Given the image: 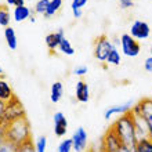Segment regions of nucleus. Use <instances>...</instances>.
<instances>
[{"label":"nucleus","mask_w":152,"mask_h":152,"mask_svg":"<svg viewBox=\"0 0 152 152\" xmlns=\"http://www.w3.org/2000/svg\"><path fill=\"white\" fill-rule=\"evenodd\" d=\"M112 130L116 133V136L119 137L120 142L123 147L130 148L134 151V147L137 144V136H136V129H134V120L133 115L130 112L124 113V115L118 116L112 123Z\"/></svg>","instance_id":"1"},{"label":"nucleus","mask_w":152,"mask_h":152,"mask_svg":"<svg viewBox=\"0 0 152 152\" xmlns=\"http://www.w3.org/2000/svg\"><path fill=\"white\" fill-rule=\"evenodd\" d=\"M4 127H6V133H4L6 138L14 142L15 145H21L22 142L32 138L31 126H29V122L26 118L18 119L7 126H4Z\"/></svg>","instance_id":"2"},{"label":"nucleus","mask_w":152,"mask_h":152,"mask_svg":"<svg viewBox=\"0 0 152 152\" xmlns=\"http://www.w3.org/2000/svg\"><path fill=\"white\" fill-rule=\"evenodd\" d=\"M22 118H26V113H25L22 102H21V101L18 100V97L15 96L4 107L3 123H1V126H7V124L12 123V122H15V120L22 119Z\"/></svg>","instance_id":"3"},{"label":"nucleus","mask_w":152,"mask_h":152,"mask_svg":"<svg viewBox=\"0 0 152 152\" xmlns=\"http://www.w3.org/2000/svg\"><path fill=\"white\" fill-rule=\"evenodd\" d=\"M115 47V44L108 36H105V35H101L96 39L94 42V50H93V54H94V58L97 61H100V62H105L107 61V57L111 51H112V48Z\"/></svg>","instance_id":"4"},{"label":"nucleus","mask_w":152,"mask_h":152,"mask_svg":"<svg viewBox=\"0 0 152 152\" xmlns=\"http://www.w3.org/2000/svg\"><path fill=\"white\" fill-rule=\"evenodd\" d=\"M130 112L133 115H141L148 123L149 129V138L152 140V98H142L138 102L133 105Z\"/></svg>","instance_id":"5"},{"label":"nucleus","mask_w":152,"mask_h":152,"mask_svg":"<svg viewBox=\"0 0 152 152\" xmlns=\"http://www.w3.org/2000/svg\"><path fill=\"white\" fill-rule=\"evenodd\" d=\"M123 145L120 142L119 137L116 136V133L112 130V127H109L105 132L104 137L101 138L100 142V149L101 152H119V149Z\"/></svg>","instance_id":"6"},{"label":"nucleus","mask_w":152,"mask_h":152,"mask_svg":"<svg viewBox=\"0 0 152 152\" xmlns=\"http://www.w3.org/2000/svg\"><path fill=\"white\" fill-rule=\"evenodd\" d=\"M120 39V48H122V54L126 57H137L141 53V44L136 39H133L129 33H123Z\"/></svg>","instance_id":"7"},{"label":"nucleus","mask_w":152,"mask_h":152,"mask_svg":"<svg viewBox=\"0 0 152 152\" xmlns=\"http://www.w3.org/2000/svg\"><path fill=\"white\" fill-rule=\"evenodd\" d=\"M129 35L133 39H136L137 42L138 40H145L148 39L149 35H151V28H149V25L145 21L136 20L130 26V33Z\"/></svg>","instance_id":"8"},{"label":"nucleus","mask_w":152,"mask_h":152,"mask_svg":"<svg viewBox=\"0 0 152 152\" xmlns=\"http://www.w3.org/2000/svg\"><path fill=\"white\" fill-rule=\"evenodd\" d=\"M134 102L133 101H126V102H122V104H116V105H111L104 111V119L105 120H111L113 119L115 116H120L124 115V113H129L132 111Z\"/></svg>","instance_id":"9"},{"label":"nucleus","mask_w":152,"mask_h":152,"mask_svg":"<svg viewBox=\"0 0 152 152\" xmlns=\"http://www.w3.org/2000/svg\"><path fill=\"white\" fill-rule=\"evenodd\" d=\"M87 140H88V134L86 132L84 127H77L73 132L71 141H72V148L75 152H83L87 148Z\"/></svg>","instance_id":"10"},{"label":"nucleus","mask_w":152,"mask_h":152,"mask_svg":"<svg viewBox=\"0 0 152 152\" xmlns=\"http://www.w3.org/2000/svg\"><path fill=\"white\" fill-rule=\"evenodd\" d=\"M53 122H54V134L57 137H64L68 132V119L65 118L64 112H61V111L54 112Z\"/></svg>","instance_id":"11"},{"label":"nucleus","mask_w":152,"mask_h":152,"mask_svg":"<svg viewBox=\"0 0 152 152\" xmlns=\"http://www.w3.org/2000/svg\"><path fill=\"white\" fill-rule=\"evenodd\" d=\"M132 113V112H130ZM133 115V113H132ZM133 120H134V129H136V136L137 140H142V138H149V129L148 123L145 122V119L141 115H133Z\"/></svg>","instance_id":"12"},{"label":"nucleus","mask_w":152,"mask_h":152,"mask_svg":"<svg viewBox=\"0 0 152 152\" xmlns=\"http://www.w3.org/2000/svg\"><path fill=\"white\" fill-rule=\"evenodd\" d=\"M75 98L80 104H86L90 100V87H88L87 82L84 80H77L75 86Z\"/></svg>","instance_id":"13"},{"label":"nucleus","mask_w":152,"mask_h":152,"mask_svg":"<svg viewBox=\"0 0 152 152\" xmlns=\"http://www.w3.org/2000/svg\"><path fill=\"white\" fill-rule=\"evenodd\" d=\"M65 37L64 29H58L57 32H51L48 33L47 36L44 37V42H46V46L50 51H56L58 50V46H60L61 40Z\"/></svg>","instance_id":"14"},{"label":"nucleus","mask_w":152,"mask_h":152,"mask_svg":"<svg viewBox=\"0 0 152 152\" xmlns=\"http://www.w3.org/2000/svg\"><path fill=\"white\" fill-rule=\"evenodd\" d=\"M14 97H15V94H14V90H12L11 84L8 83L3 76H0V102L7 104Z\"/></svg>","instance_id":"15"},{"label":"nucleus","mask_w":152,"mask_h":152,"mask_svg":"<svg viewBox=\"0 0 152 152\" xmlns=\"http://www.w3.org/2000/svg\"><path fill=\"white\" fill-rule=\"evenodd\" d=\"M33 15V11L28 6H20V7H14L12 10V20L21 24V22H24V21L29 20L31 17Z\"/></svg>","instance_id":"16"},{"label":"nucleus","mask_w":152,"mask_h":152,"mask_svg":"<svg viewBox=\"0 0 152 152\" xmlns=\"http://www.w3.org/2000/svg\"><path fill=\"white\" fill-rule=\"evenodd\" d=\"M64 96V84L61 82H54L50 87V100L53 104H58Z\"/></svg>","instance_id":"17"},{"label":"nucleus","mask_w":152,"mask_h":152,"mask_svg":"<svg viewBox=\"0 0 152 152\" xmlns=\"http://www.w3.org/2000/svg\"><path fill=\"white\" fill-rule=\"evenodd\" d=\"M4 40H6V43H7L10 50H17L18 39H17V33L14 31V28H11V26L4 28Z\"/></svg>","instance_id":"18"},{"label":"nucleus","mask_w":152,"mask_h":152,"mask_svg":"<svg viewBox=\"0 0 152 152\" xmlns=\"http://www.w3.org/2000/svg\"><path fill=\"white\" fill-rule=\"evenodd\" d=\"M62 0H50V3H48V7L47 10H46V12H44V18H53V17L56 15L57 12L61 10V7H62Z\"/></svg>","instance_id":"19"},{"label":"nucleus","mask_w":152,"mask_h":152,"mask_svg":"<svg viewBox=\"0 0 152 152\" xmlns=\"http://www.w3.org/2000/svg\"><path fill=\"white\" fill-rule=\"evenodd\" d=\"M108 65H112V66H118V65H120V62H122V53L119 51V48L118 47H113L112 51L108 54V57H107V61H105Z\"/></svg>","instance_id":"20"},{"label":"nucleus","mask_w":152,"mask_h":152,"mask_svg":"<svg viewBox=\"0 0 152 152\" xmlns=\"http://www.w3.org/2000/svg\"><path fill=\"white\" fill-rule=\"evenodd\" d=\"M11 14H10V10L6 6H0V26L3 28H7L10 26V22H11Z\"/></svg>","instance_id":"21"},{"label":"nucleus","mask_w":152,"mask_h":152,"mask_svg":"<svg viewBox=\"0 0 152 152\" xmlns=\"http://www.w3.org/2000/svg\"><path fill=\"white\" fill-rule=\"evenodd\" d=\"M134 152H152V140L151 138H142L137 141Z\"/></svg>","instance_id":"22"},{"label":"nucleus","mask_w":152,"mask_h":152,"mask_svg":"<svg viewBox=\"0 0 152 152\" xmlns=\"http://www.w3.org/2000/svg\"><path fill=\"white\" fill-rule=\"evenodd\" d=\"M58 51H61L64 56H73L75 54V48H73V46L71 44V42H69L66 37H64V39L61 40L60 46H58Z\"/></svg>","instance_id":"23"},{"label":"nucleus","mask_w":152,"mask_h":152,"mask_svg":"<svg viewBox=\"0 0 152 152\" xmlns=\"http://www.w3.org/2000/svg\"><path fill=\"white\" fill-rule=\"evenodd\" d=\"M18 151V145L14 142L8 141L7 138H3L0 141V152H17Z\"/></svg>","instance_id":"24"},{"label":"nucleus","mask_w":152,"mask_h":152,"mask_svg":"<svg viewBox=\"0 0 152 152\" xmlns=\"http://www.w3.org/2000/svg\"><path fill=\"white\" fill-rule=\"evenodd\" d=\"M48 3H50V0H37L35 7H33V12L44 15V12H46V10L48 7Z\"/></svg>","instance_id":"25"},{"label":"nucleus","mask_w":152,"mask_h":152,"mask_svg":"<svg viewBox=\"0 0 152 152\" xmlns=\"http://www.w3.org/2000/svg\"><path fill=\"white\" fill-rule=\"evenodd\" d=\"M73 148H72V141H71V138H65V140H62L58 144V147H57V152H72Z\"/></svg>","instance_id":"26"},{"label":"nucleus","mask_w":152,"mask_h":152,"mask_svg":"<svg viewBox=\"0 0 152 152\" xmlns=\"http://www.w3.org/2000/svg\"><path fill=\"white\" fill-rule=\"evenodd\" d=\"M46 149H47V138L42 136L35 142V152H46Z\"/></svg>","instance_id":"27"},{"label":"nucleus","mask_w":152,"mask_h":152,"mask_svg":"<svg viewBox=\"0 0 152 152\" xmlns=\"http://www.w3.org/2000/svg\"><path fill=\"white\" fill-rule=\"evenodd\" d=\"M88 72V68L86 66V65H79V66H76L75 69H73V75L75 76H79V77H83V76H86Z\"/></svg>","instance_id":"28"},{"label":"nucleus","mask_w":152,"mask_h":152,"mask_svg":"<svg viewBox=\"0 0 152 152\" xmlns=\"http://www.w3.org/2000/svg\"><path fill=\"white\" fill-rule=\"evenodd\" d=\"M88 0H72V3H71V8H72V11L75 10H82V8L87 4Z\"/></svg>","instance_id":"29"},{"label":"nucleus","mask_w":152,"mask_h":152,"mask_svg":"<svg viewBox=\"0 0 152 152\" xmlns=\"http://www.w3.org/2000/svg\"><path fill=\"white\" fill-rule=\"evenodd\" d=\"M118 1H119L120 7L123 8V10H127V8L134 6V0H118Z\"/></svg>","instance_id":"30"},{"label":"nucleus","mask_w":152,"mask_h":152,"mask_svg":"<svg viewBox=\"0 0 152 152\" xmlns=\"http://www.w3.org/2000/svg\"><path fill=\"white\" fill-rule=\"evenodd\" d=\"M6 4L11 7H20V6H25V0H6Z\"/></svg>","instance_id":"31"},{"label":"nucleus","mask_w":152,"mask_h":152,"mask_svg":"<svg viewBox=\"0 0 152 152\" xmlns=\"http://www.w3.org/2000/svg\"><path fill=\"white\" fill-rule=\"evenodd\" d=\"M144 69L148 73H152V56H149L148 58H145V61H144Z\"/></svg>","instance_id":"32"},{"label":"nucleus","mask_w":152,"mask_h":152,"mask_svg":"<svg viewBox=\"0 0 152 152\" xmlns=\"http://www.w3.org/2000/svg\"><path fill=\"white\" fill-rule=\"evenodd\" d=\"M4 107H6V104L0 102V126H1V123H3V112H4Z\"/></svg>","instance_id":"33"},{"label":"nucleus","mask_w":152,"mask_h":152,"mask_svg":"<svg viewBox=\"0 0 152 152\" xmlns=\"http://www.w3.org/2000/svg\"><path fill=\"white\" fill-rule=\"evenodd\" d=\"M73 17L75 18H82V15H83V10H75V11H72Z\"/></svg>","instance_id":"34"},{"label":"nucleus","mask_w":152,"mask_h":152,"mask_svg":"<svg viewBox=\"0 0 152 152\" xmlns=\"http://www.w3.org/2000/svg\"><path fill=\"white\" fill-rule=\"evenodd\" d=\"M119 152H134V151L130 148H126V147H122V148L119 149Z\"/></svg>","instance_id":"35"},{"label":"nucleus","mask_w":152,"mask_h":152,"mask_svg":"<svg viewBox=\"0 0 152 152\" xmlns=\"http://www.w3.org/2000/svg\"><path fill=\"white\" fill-rule=\"evenodd\" d=\"M29 21H31L32 24H35V22H36V18H35V15H32V17H31V18H29Z\"/></svg>","instance_id":"36"},{"label":"nucleus","mask_w":152,"mask_h":152,"mask_svg":"<svg viewBox=\"0 0 152 152\" xmlns=\"http://www.w3.org/2000/svg\"><path fill=\"white\" fill-rule=\"evenodd\" d=\"M0 76H3V69H1V66H0Z\"/></svg>","instance_id":"37"},{"label":"nucleus","mask_w":152,"mask_h":152,"mask_svg":"<svg viewBox=\"0 0 152 152\" xmlns=\"http://www.w3.org/2000/svg\"><path fill=\"white\" fill-rule=\"evenodd\" d=\"M149 53H151V56H152V44H151V51H149Z\"/></svg>","instance_id":"38"}]
</instances>
